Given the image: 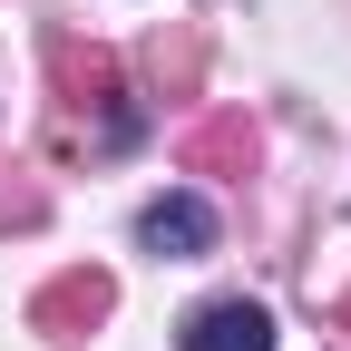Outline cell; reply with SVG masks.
<instances>
[{
	"label": "cell",
	"mask_w": 351,
	"mask_h": 351,
	"mask_svg": "<svg viewBox=\"0 0 351 351\" xmlns=\"http://www.w3.org/2000/svg\"><path fill=\"white\" fill-rule=\"evenodd\" d=\"M176 351H274V313L263 302H205V313H186Z\"/></svg>",
	"instance_id": "277c9868"
},
{
	"label": "cell",
	"mask_w": 351,
	"mask_h": 351,
	"mask_svg": "<svg viewBox=\"0 0 351 351\" xmlns=\"http://www.w3.org/2000/svg\"><path fill=\"white\" fill-rule=\"evenodd\" d=\"M137 244H147L156 263H195V254L215 244V215H205L195 195H156V205L137 215Z\"/></svg>",
	"instance_id": "5b68a950"
},
{
	"label": "cell",
	"mask_w": 351,
	"mask_h": 351,
	"mask_svg": "<svg viewBox=\"0 0 351 351\" xmlns=\"http://www.w3.org/2000/svg\"><path fill=\"white\" fill-rule=\"evenodd\" d=\"M39 49H49V88H59V137H69L78 117H98V147H127V137H137L117 49H98V39H78V29H49Z\"/></svg>",
	"instance_id": "6da1fadb"
},
{
	"label": "cell",
	"mask_w": 351,
	"mask_h": 351,
	"mask_svg": "<svg viewBox=\"0 0 351 351\" xmlns=\"http://www.w3.org/2000/svg\"><path fill=\"white\" fill-rule=\"evenodd\" d=\"M108 313H117V283L98 274V263H78V274H49V283L29 293V332H39V341H88Z\"/></svg>",
	"instance_id": "7a4b0ae2"
},
{
	"label": "cell",
	"mask_w": 351,
	"mask_h": 351,
	"mask_svg": "<svg viewBox=\"0 0 351 351\" xmlns=\"http://www.w3.org/2000/svg\"><path fill=\"white\" fill-rule=\"evenodd\" d=\"M341 322H351V293H341Z\"/></svg>",
	"instance_id": "ba28073f"
},
{
	"label": "cell",
	"mask_w": 351,
	"mask_h": 351,
	"mask_svg": "<svg viewBox=\"0 0 351 351\" xmlns=\"http://www.w3.org/2000/svg\"><path fill=\"white\" fill-rule=\"evenodd\" d=\"M254 156H263V137H254V117H195L186 137H176V166L186 176H254Z\"/></svg>",
	"instance_id": "3957f363"
},
{
	"label": "cell",
	"mask_w": 351,
	"mask_h": 351,
	"mask_svg": "<svg viewBox=\"0 0 351 351\" xmlns=\"http://www.w3.org/2000/svg\"><path fill=\"white\" fill-rule=\"evenodd\" d=\"M39 215H49V195H39L29 176H0V225H20V234H29Z\"/></svg>",
	"instance_id": "52a82bcc"
},
{
	"label": "cell",
	"mask_w": 351,
	"mask_h": 351,
	"mask_svg": "<svg viewBox=\"0 0 351 351\" xmlns=\"http://www.w3.org/2000/svg\"><path fill=\"white\" fill-rule=\"evenodd\" d=\"M195 59H205V39H195V29H176V39H156V49H147V69H156L166 98H186V88H195Z\"/></svg>",
	"instance_id": "8992f818"
}]
</instances>
